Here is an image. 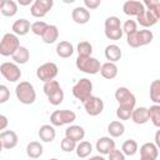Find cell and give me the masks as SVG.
Wrapping results in <instances>:
<instances>
[{
  "label": "cell",
  "instance_id": "obj_1",
  "mask_svg": "<svg viewBox=\"0 0 160 160\" xmlns=\"http://www.w3.org/2000/svg\"><path fill=\"white\" fill-rule=\"evenodd\" d=\"M15 95L18 100L24 105H31L36 100V92L34 86L29 81H21L15 88Z\"/></svg>",
  "mask_w": 160,
  "mask_h": 160
},
{
  "label": "cell",
  "instance_id": "obj_2",
  "mask_svg": "<svg viewBox=\"0 0 160 160\" xmlns=\"http://www.w3.org/2000/svg\"><path fill=\"white\" fill-rule=\"evenodd\" d=\"M152 39H154L152 31L148 30V29H142V30H136L135 32L128 35L126 42L131 48H140V46L150 44L152 41Z\"/></svg>",
  "mask_w": 160,
  "mask_h": 160
},
{
  "label": "cell",
  "instance_id": "obj_3",
  "mask_svg": "<svg viewBox=\"0 0 160 160\" xmlns=\"http://www.w3.org/2000/svg\"><path fill=\"white\" fill-rule=\"evenodd\" d=\"M20 40L12 32H6L0 40V55L1 56H12L14 52L19 49Z\"/></svg>",
  "mask_w": 160,
  "mask_h": 160
},
{
  "label": "cell",
  "instance_id": "obj_4",
  "mask_svg": "<svg viewBox=\"0 0 160 160\" xmlns=\"http://www.w3.org/2000/svg\"><path fill=\"white\" fill-rule=\"evenodd\" d=\"M75 64H76V68L80 71H82L85 74H91V75L98 74L100 71V66H101L100 61L96 58H92V56H88V58L78 56Z\"/></svg>",
  "mask_w": 160,
  "mask_h": 160
},
{
  "label": "cell",
  "instance_id": "obj_5",
  "mask_svg": "<svg viewBox=\"0 0 160 160\" xmlns=\"http://www.w3.org/2000/svg\"><path fill=\"white\" fill-rule=\"evenodd\" d=\"M91 92H92V82H91V80H89L86 78L80 79L72 86V95L81 102H84L86 99H89L91 96Z\"/></svg>",
  "mask_w": 160,
  "mask_h": 160
},
{
  "label": "cell",
  "instance_id": "obj_6",
  "mask_svg": "<svg viewBox=\"0 0 160 160\" xmlns=\"http://www.w3.org/2000/svg\"><path fill=\"white\" fill-rule=\"evenodd\" d=\"M76 119V114L71 110H55L50 115V122L52 126H62L65 124H71Z\"/></svg>",
  "mask_w": 160,
  "mask_h": 160
},
{
  "label": "cell",
  "instance_id": "obj_7",
  "mask_svg": "<svg viewBox=\"0 0 160 160\" xmlns=\"http://www.w3.org/2000/svg\"><path fill=\"white\" fill-rule=\"evenodd\" d=\"M58 72H59V68L55 62H45L38 68L36 76L39 80L48 82V81L54 80L58 76Z\"/></svg>",
  "mask_w": 160,
  "mask_h": 160
},
{
  "label": "cell",
  "instance_id": "obj_8",
  "mask_svg": "<svg viewBox=\"0 0 160 160\" xmlns=\"http://www.w3.org/2000/svg\"><path fill=\"white\" fill-rule=\"evenodd\" d=\"M0 74L10 82H15L21 78V70L15 62H2L0 65Z\"/></svg>",
  "mask_w": 160,
  "mask_h": 160
},
{
  "label": "cell",
  "instance_id": "obj_9",
  "mask_svg": "<svg viewBox=\"0 0 160 160\" xmlns=\"http://www.w3.org/2000/svg\"><path fill=\"white\" fill-rule=\"evenodd\" d=\"M84 109L86 111L88 115L90 116H98L104 110V101L99 98V96H94L91 95L89 99H86L84 102Z\"/></svg>",
  "mask_w": 160,
  "mask_h": 160
},
{
  "label": "cell",
  "instance_id": "obj_10",
  "mask_svg": "<svg viewBox=\"0 0 160 160\" xmlns=\"http://www.w3.org/2000/svg\"><path fill=\"white\" fill-rule=\"evenodd\" d=\"M52 5H54L52 0H34L30 8V14L34 18H44L51 10Z\"/></svg>",
  "mask_w": 160,
  "mask_h": 160
},
{
  "label": "cell",
  "instance_id": "obj_11",
  "mask_svg": "<svg viewBox=\"0 0 160 160\" xmlns=\"http://www.w3.org/2000/svg\"><path fill=\"white\" fill-rule=\"evenodd\" d=\"M115 99L119 102V105H125V106H131L135 108L136 104V99L134 96V94L125 86H120L116 89L115 91Z\"/></svg>",
  "mask_w": 160,
  "mask_h": 160
},
{
  "label": "cell",
  "instance_id": "obj_12",
  "mask_svg": "<svg viewBox=\"0 0 160 160\" xmlns=\"http://www.w3.org/2000/svg\"><path fill=\"white\" fill-rule=\"evenodd\" d=\"M159 18H160V12L152 11V10H148V9H145L139 16H136L138 22H139L142 28H145V29H146V28H150V26H152V25H155V24L158 22Z\"/></svg>",
  "mask_w": 160,
  "mask_h": 160
},
{
  "label": "cell",
  "instance_id": "obj_13",
  "mask_svg": "<svg viewBox=\"0 0 160 160\" xmlns=\"http://www.w3.org/2000/svg\"><path fill=\"white\" fill-rule=\"evenodd\" d=\"M0 140L2 144V149L10 150L18 145L19 138H18V134L12 130H4L0 132Z\"/></svg>",
  "mask_w": 160,
  "mask_h": 160
},
{
  "label": "cell",
  "instance_id": "obj_14",
  "mask_svg": "<svg viewBox=\"0 0 160 160\" xmlns=\"http://www.w3.org/2000/svg\"><path fill=\"white\" fill-rule=\"evenodd\" d=\"M144 10H145L144 4L140 1H135V0H129V1L124 2V5H122L124 14H126L129 16H139Z\"/></svg>",
  "mask_w": 160,
  "mask_h": 160
},
{
  "label": "cell",
  "instance_id": "obj_15",
  "mask_svg": "<svg viewBox=\"0 0 160 160\" xmlns=\"http://www.w3.org/2000/svg\"><path fill=\"white\" fill-rule=\"evenodd\" d=\"M96 150L102 155H109L115 149V141L109 136H102L96 141Z\"/></svg>",
  "mask_w": 160,
  "mask_h": 160
},
{
  "label": "cell",
  "instance_id": "obj_16",
  "mask_svg": "<svg viewBox=\"0 0 160 160\" xmlns=\"http://www.w3.org/2000/svg\"><path fill=\"white\" fill-rule=\"evenodd\" d=\"M159 156V148L154 142H145L140 148V158L156 160Z\"/></svg>",
  "mask_w": 160,
  "mask_h": 160
},
{
  "label": "cell",
  "instance_id": "obj_17",
  "mask_svg": "<svg viewBox=\"0 0 160 160\" xmlns=\"http://www.w3.org/2000/svg\"><path fill=\"white\" fill-rule=\"evenodd\" d=\"M71 18L76 24H86L90 20V11L84 6H78L71 11Z\"/></svg>",
  "mask_w": 160,
  "mask_h": 160
},
{
  "label": "cell",
  "instance_id": "obj_18",
  "mask_svg": "<svg viewBox=\"0 0 160 160\" xmlns=\"http://www.w3.org/2000/svg\"><path fill=\"white\" fill-rule=\"evenodd\" d=\"M84 136H85V130L80 125H70L65 130V138H68L75 142L82 140Z\"/></svg>",
  "mask_w": 160,
  "mask_h": 160
},
{
  "label": "cell",
  "instance_id": "obj_19",
  "mask_svg": "<svg viewBox=\"0 0 160 160\" xmlns=\"http://www.w3.org/2000/svg\"><path fill=\"white\" fill-rule=\"evenodd\" d=\"M135 124L138 125H142L146 124L149 121V115H148V108L140 106V108H134L132 112H131V118H130Z\"/></svg>",
  "mask_w": 160,
  "mask_h": 160
},
{
  "label": "cell",
  "instance_id": "obj_20",
  "mask_svg": "<svg viewBox=\"0 0 160 160\" xmlns=\"http://www.w3.org/2000/svg\"><path fill=\"white\" fill-rule=\"evenodd\" d=\"M38 134H39L40 140L44 141V142H51V141H54V139L56 136V131H55L54 126L52 125H49V124L41 125Z\"/></svg>",
  "mask_w": 160,
  "mask_h": 160
},
{
  "label": "cell",
  "instance_id": "obj_21",
  "mask_svg": "<svg viewBox=\"0 0 160 160\" xmlns=\"http://www.w3.org/2000/svg\"><path fill=\"white\" fill-rule=\"evenodd\" d=\"M30 21L26 19H18L14 24H12V34H15L16 36H24L30 31Z\"/></svg>",
  "mask_w": 160,
  "mask_h": 160
},
{
  "label": "cell",
  "instance_id": "obj_22",
  "mask_svg": "<svg viewBox=\"0 0 160 160\" xmlns=\"http://www.w3.org/2000/svg\"><path fill=\"white\" fill-rule=\"evenodd\" d=\"M104 54H105L106 60H109V62H116V61H119V60L121 59V55H122L121 49H120L116 44H110V45H108V46L105 48Z\"/></svg>",
  "mask_w": 160,
  "mask_h": 160
},
{
  "label": "cell",
  "instance_id": "obj_23",
  "mask_svg": "<svg viewBox=\"0 0 160 160\" xmlns=\"http://www.w3.org/2000/svg\"><path fill=\"white\" fill-rule=\"evenodd\" d=\"M100 74L104 79H108V80H111L114 78H116L118 75V66L115 62H105L100 66Z\"/></svg>",
  "mask_w": 160,
  "mask_h": 160
},
{
  "label": "cell",
  "instance_id": "obj_24",
  "mask_svg": "<svg viewBox=\"0 0 160 160\" xmlns=\"http://www.w3.org/2000/svg\"><path fill=\"white\" fill-rule=\"evenodd\" d=\"M59 38V29L55 25H48L46 30L41 35V39L45 44H54Z\"/></svg>",
  "mask_w": 160,
  "mask_h": 160
},
{
  "label": "cell",
  "instance_id": "obj_25",
  "mask_svg": "<svg viewBox=\"0 0 160 160\" xmlns=\"http://www.w3.org/2000/svg\"><path fill=\"white\" fill-rule=\"evenodd\" d=\"M56 54H58V56H60L62 59L70 58L74 54V46H72V44L69 42V41H60L56 45Z\"/></svg>",
  "mask_w": 160,
  "mask_h": 160
},
{
  "label": "cell",
  "instance_id": "obj_26",
  "mask_svg": "<svg viewBox=\"0 0 160 160\" xmlns=\"http://www.w3.org/2000/svg\"><path fill=\"white\" fill-rule=\"evenodd\" d=\"M29 59H30V52H29V50L25 48V46H19V49L14 52V55H12V60H14V62L18 65V64H20V65H22V64H26L28 61H29Z\"/></svg>",
  "mask_w": 160,
  "mask_h": 160
},
{
  "label": "cell",
  "instance_id": "obj_27",
  "mask_svg": "<svg viewBox=\"0 0 160 160\" xmlns=\"http://www.w3.org/2000/svg\"><path fill=\"white\" fill-rule=\"evenodd\" d=\"M42 151H44L42 145H41L39 141H31V142H29L28 146H26V154H28V156L31 158V159H38V158H40V156L42 155Z\"/></svg>",
  "mask_w": 160,
  "mask_h": 160
},
{
  "label": "cell",
  "instance_id": "obj_28",
  "mask_svg": "<svg viewBox=\"0 0 160 160\" xmlns=\"http://www.w3.org/2000/svg\"><path fill=\"white\" fill-rule=\"evenodd\" d=\"M1 14L6 18H11L18 12V4L14 0H4L2 8L0 9Z\"/></svg>",
  "mask_w": 160,
  "mask_h": 160
},
{
  "label": "cell",
  "instance_id": "obj_29",
  "mask_svg": "<svg viewBox=\"0 0 160 160\" xmlns=\"http://www.w3.org/2000/svg\"><path fill=\"white\" fill-rule=\"evenodd\" d=\"M75 151H76V155L80 158V159H85L88 158L91 151H92V145L89 142V141H80L76 148H75Z\"/></svg>",
  "mask_w": 160,
  "mask_h": 160
},
{
  "label": "cell",
  "instance_id": "obj_30",
  "mask_svg": "<svg viewBox=\"0 0 160 160\" xmlns=\"http://www.w3.org/2000/svg\"><path fill=\"white\" fill-rule=\"evenodd\" d=\"M108 131H109L111 138H120L125 131V126H124L122 122L115 120V121H111L108 125Z\"/></svg>",
  "mask_w": 160,
  "mask_h": 160
},
{
  "label": "cell",
  "instance_id": "obj_31",
  "mask_svg": "<svg viewBox=\"0 0 160 160\" xmlns=\"http://www.w3.org/2000/svg\"><path fill=\"white\" fill-rule=\"evenodd\" d=\"M149 120L154 124V126L160 128V105L154 104L148 109Z\"/></svg>",
  "mask_w": 160,
  "mask_h": 160
},
{
  "label": "cell",
  "instance_id": "obj_32",
  "mask_svg": "<svg viewBox=\"0 0 160 160\" xmlns=\"http://www.w3.org/2000/svg\"><path fill=\"white\" fill-rule=\"evenodd\" d=\"M138 151V142L132 139H129L126 141H124L122 146H121V152L124 155H128V156H132L135 155Z\"/></svg>",
  "mask_w": 160,
  "mask_h": 160
},
{
  "label": "cell",
  "instance_id": "obj_33",
  "mask_svg": "<svg viewBox=\"0 0 160 160\" xmlns=\"http://www.w3.org/2000/svg\"><path fill=\"white\" fill-rule=\"evenodd\" d=\"M150 99L155 104H160V80H154L150 84Z\"/></svg>",
  "mask_w": 160,
  "mask_h": 160
},
{
  "label": "cell",
  "instance_id": "obj_34",
  "mask_svg": "<svg viewBox=\"0 0 160 160\" xmlns=\"http://www.w3.org/2000/svg\"><path fill=\"white\" fill-rule=\"evenodd\" d=\"M92 52V45L89 41H81L78 44V54L81 58H88L91 56Z\"/></svg>",
  "mask_w": 160,
  "mask_h": 160
},
{
  "label": "cell",
  "instance_id": "obj_35",
  "mask_svg": "<svg viewBox=\"0 0 160 160\" xmlns=\"http://www.w3.org/2000/svg\"><path fill=\"white\" fill-rule=\"evenodd\" d=\"M134 108L131 106H125V105H119L116 109V116L120 120H129L131 118V112H132Z\"/></svg>",
  "mask_w": 160,
  "mask_h": 160
},
{
  "label": "cell",
  "instance_id": "obj_36",
  "mask_svg": "<svg viewBox=\"0 0 160 160\" xmlns=\"http://www.w3.org/2000/svg\"><path fill=\"white\" fill-rule=\"evenodd\" d=\"M48 100H49V102H50L51 105H54V106L60 105V104L62 102V100H64V91H62V89L60 88V89H58L56 91H54V92H51L50 95H48Z\"/></svg>",
  "mask_w": 160,
  "mask_h": 160
},
{
  "label": "cell",
  "instance_id": "obj_37",
  "mask_svg": "<svg viewBox=\"0 0 160 160\" xmlns=\"http://www.w3.org/2000/svg\"><path fill=\"white\" fill-rule=\"evenodd\" d=\"M122 29L121 28H110L105 29V36L110 40H120L122 36Z\"/></svg>",
  "mask_w": 160,
  "mask_h": 160
},
{
  "label": "cell",
  "instance_id": "obj_38",
  "mask_svg": "<svg viewBox=\"0 0 160 160\" xmlns=\"http://www.w3.org/2000/svg\"><path fill=\"white\" fill-rule=\"evenodd\" d=\"M46 28H48V24L45 22V21H35V22H32L31 24V26H30V30L35 34V35H39V36H41L42 34H44V31L46 30Z\"/></svg>",
  "mask_w": 160,
  "mask_h": 160
},
{
  "label": "cell",
  "instance_id": "obj_39",
  "mask_svg": "<svg viewBox=\"0 0 160 160\" xmlns=\"http://www.w3.org/2000/svg\"><path fill=\"white\" fill-rule=\"evenodd\" d=\"M60 84L58 80H51V81H48V82H44V86H42V90L45 92V95H50L51 92L56 91L58 89H60Z\"/></svg>",
  "mask_w": 160,
  "mask_h": 160
},
{
  "label": "cell",
  "instance_id": "obj_40",
  "mask_svg": "<svg viewBox=\"0 0 160 160\" xmlns=\"http://www.w3.org/2000/svg\"><path fill=\"white\" fill-rule=\"evenodd\" d=\"M60 146H61V150H62V151H65V152H71V151L75 150L76 142L72 141V140H70V139H68V138H64V139L61 140V142H60Z\"/></svg>",
  "mask_w": 160,
  "mask_h": 160
},
{
  "label": "cell",
  "instance_id": "obj_41",
  "mask_svg": "<svg viewBox=\"0 0 160 160\" xmlns=\"http://www.w3.org/2000/svg\"><path fill=\"white\" fill-rule=\"evenodd\" d=\"M121 29H122V32H125L126 35H130V34H132L138 30V25L134 20H126Z\"/></svg>",
  "mask_w": 160,
  "mask_h": 160
},
{
  "label": "cell",
  "instance_id": "obj_42",
  "mask_svg": "<svg viewBox=\"0 0 160 160\" xmlns=\"http://www.w3.org/2000/svg\"><path fill=\"white\" fill-rule=\"evenodd\" d=\"M105 29H110V28H121V21L118 16H109L106 18L105 22Z\"/></svg>",
  "mask_w": 160,
  "mask_h": 160
},
{
  "label": "cell",
  "instance_id": "obj_43",
  "mask_svg": "<svg viewBox=\"0 0 160 160\" xmlns=\"http://www.w3.org/2000/svg\"><path fill=\"white\" fill-rule=\"evenodd\" d=\"M9 98H10V90L8 89V86L0 84V104L6 102Z\"/></svg>",
  "mask_w": 160,
  "mask_h": 160
},
{
  "label": "cell",
  "instance_id": "obj_44",
  "mask_svg": "<svg viewBox=\"0 0 160 160\" xmlns=\"http://www.w3.org/2000/svg\"><path fill=\"white\" fill-rule=\"evenodd\" d=\"M109 160H125V155L121 152V150L114 149L109 154Z\"/></svg>",
  "mask_w": 160,
  "mask_h": 160
},
{
  "label": "cell",
  "instance_id": "obj_45",
  "mask_svg": "<svg viewBox=\"0 0 160 160\" xmlns=\"http://www.w3.org/2000/svg\"><path fill=\"white\" fill-rule=\"evenodd\" d=\"M100 4H101V0H84V8L85 9H90V10H92V9H96V8H99L100 6Z\"/></svg>",
  "mask_w": 160,
  "mask_h": 160
},
{
  "label": "cell",
  "instance_id": "obj_46",
  "mask_svg": "<svg viewBox=\"0 0 160 160\" xmlns=\"http://www.w3.org/2000/svg\"><path fill=\"white\" fill-rule=\"evenodd\" d=\"M8 125H9L8 118H6L5 115H1V114H0V131H1V130H5V129L8 128Z\"/></svg>",
  "mask_w": 160,
  "mask_h": 160
},
{
  "label": "cell",
  "instance_id": "obj_47",
  "mask_svg": "<svg viewBox=\"0 0 160 160\" xmlns=\"http://www.w3.org/2000/svg\"><path fill=\"white\" fill-rule=\"evenodd\" d=\"M20 5H22V6H26V5H32V0H19L18 1Z\"/></svg>",
  "mask_w": 160,
  "mask_h": 160
},
{
  "label": "cell",
  "instance_id": "obj_48",
  "mask_svg": "<svg viewBox=\"0 0 160 160\" xmlns=\"http://www.w3.org/2000/svg\"><path fill=\"white\" fill-rule=\"evenodd\" d=\"M155 145H156L158 148L160 146V130H158L156 134H155Z\"/></svg>",
  "mask_w": 160,
  "mask_h": 160
},
{
  "label": "cell",
  "instance_id": "obj_49",
  "mask_svg": "<svg viewBox=\"0 0 160 160\" xmlns=\"http://www.w3.org/2000/svg\"><path fill=\"white\" fill-rule=\"evenodd\" d=\"M88 160H106L104 156H100V155H96V156H91L90 159H88Z\"/></svg>",
  "mask_w": 160,
  "mask_h": 160
},
{
  "label": "cell",
  "instance_id": "obj_50",
  "mask_svg": "<svg viewBox=\"0 0 160 160\" xmlns=\"http://www.w3.org/2000/svg\"><path fill=\"white\" fill-rule=\"evenodd\" d=\"M2 4H4V0H0V9L2 8Z\"/></svg>",
  "mask_w": 160,
  "mask_h": 160
},
{
  "label": "cell",
  "instance_id": "obj_51",
  "mask_svg": "<svg viewBox=\"0 0 160 160\" xmlns=\"http://www.w3.org/2000/svg\"><path fill=\"white\" fill-rule=\"evenodd\" d=\"M1 150H2V144H1V140H0V152H1Z\"/></svg>",
  "mask_w": 160,
  "mask_h": 160
},
{
  "label": "cell",
  "instance_id": "obj_52",
  "mask_svg": "<svg viewBox=\"0 0 160 160\" xmlns=\"http://www.w3.org/2000/svg\"><path fill=\"white\" fill-rule=\"evenodd\" d=\"M140 160H152V159H142V158H140Z\"/></svg>",
  "mask_w": 160,
  "mask_h": 160
},
{
  "label": "cell",
  "instance_id": "obj_53",
  "mask_svg": "<svg viewBox=\"0 0 160 160\" xmlns=\"http://www.w3.org/2000/svg\"><path fill=\"white\" fill-rule=\"evenodd\" d=\"M49 160H59V159H55V158H52V159H49Z\"/></svg>",
  "mask_w": 160,
  "mask_h": 160
}]
</instances>
